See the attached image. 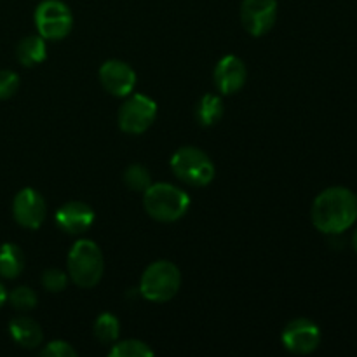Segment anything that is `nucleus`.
Here are the masks:
<instances>
[{
	"label": "nucleus",
	"instance_id": "nucleus-11",
	"mask_svg": "<svg viewBox=\"0 0 357 357\" xmlns=\"http://www.w3.org/2000/svg\"><path fill=\"white\" fill-rule=\"evenodd\" d=\"M100 82L107 93L128 98L136 87V72L121 59H108L100 68Z\"/></svg>",
	"mask_w": 357,
	"mask_h": 357
},
{
	"label": "nucleus",
	"instance_id": "nucleus-18",
	"mask_svg": "<svg viewBox=\"0 0 357 357\" xmlns=\"http://www.w3.org/2000/svg\"><path fill=\"white\" fill-rule=\"evenodd\" d=\"M94 337L101 342V344H115L121 335V323L117 317L110 312H103L96 317L94 321Z\"/></svg>",
	"mask_w": 357,
	"mask_h": 357
},
{
	"label": "nucleus",
	"instance_id": "nucleus-10",
	"mask_svg": "<svg viewBox=\"0 0 357 357\" xmlns=\"http://www.w3.org/2000/svg\"><path fill=\"white\" fill-rule=\"evenodd\" d=\"M282 345L291 354H312L321 344V331L310 319H295L282 331Z\"/></svg>",
	"mask_w": 357,
	"mask_h": 357
},
{
	"label": "nucleus",
	"instance_id": "nucleus-20",
	"mask_svg": "<svg viewBox=\"0 0 357 357\" xmlns=\"http://www.w3.org/2000/svg\"><path fill=\"white\" fill-rule=\"evenodd\" d=\"M108 354L112 357H150L153 356V351L145 342L129 338V340L115 342Z\"/></svg>",
	"mask_w": 357,
	"mask_h": 357
},
{
	"label": "nucleus",
	"instance_id": "nucleus-1",
	"mask_svg": "<svg viewBox=\"0 0 357 357\" xmlns=\"http://www.w3.org/2000/svg\"><path fill=\"white\" fill-rule=\"evenodd\" d=\"M312 223L323 234H342L357 220V197L345 187H330L314 199Z\"/></svg>",
	"mask_w": 357,
	"mask_h": 357
},
{
	"label": "nucleus",
	"instance_id": "nucleus-16",
	"mask_svg": "<svg viewBox=\"0 0 357 357\" xmlns=\"http://www.w3.org/2000/svg\"><path fill=\"white\" fill-rule=\"evenodd\" d=\"M24 268V253L17 244L3 243L0 246V275L3 279H16Z\"/></svg>",
	"mask_w": 357,
	"mask_h": 357
},
{
	"label": "nucleus",
	"instance_id": "nucleus-26",
	"mask_svg": "<svg viewBox=\"0 0 357 357\" xmlns=\"http://www.w3.org/2000/svg\"><path fill=\"white\" fill-rule=\"evenodd\" d=\"M352 246H354L356 253H357V230L354 232V237H352Z\"/></svg>",
	"mask_w": 357,
	"mask_h": 357
},
{
	"label": "nucleus",
	"instance_id": "nucleus-23",
	"mask_svg": "<svg viewBox=\"0 0 357 357\" xmlns=\"http://www.w3.org/2000/svg\"><path fill=\"white\" fill-rule=\"evenodd\" d=\"M20 89V77L13 70H0V101L9 100Z\"/></svg>",
	"mask_w": 357,
	"mask_h": 357
},
{
	"label": "nucleus",
	"instance_id": "nucleus-13",
	"mask_svg": "<svg viewBox=\"0 0 357 357\" xmlns=\"http://www.w3.org/2000/svg\"><path fill=\"white\" fill-rule=\"evenodd\" d=\"M94 218H96V215H94L93 208L80 201L66 202L56 211V225L63 232L72 234V236L86 232L94 223Z\"/></svg>",
	"mask_w": 357,
	"mask_h": 357
},
{
	"label": "nucleus",
	"instance_id": "nucleus-6",
	"mask_svg": "<svg viewBox=\"0 0 357 357\" xmlns=\"http://www.w3.org/2000/svg\"><path fill=\"white\" fill-rule=\"evenodd\" d=\"M38 35L47 40H61L72 31L73 16L61 0H42L33 14Z\"/></svg>",
	"mask_w": 357,
	"mask_h": 357
},
{
	"label": "nucleus",
	"instance_id": "nucleus-17",
	"mask_svg": "<svg viewBox=\"0 0 357 357\" xmlns=\"http://www.w3.org/2000/svg\"><path fill=\"white\" fill-rule=\"evenodd\" d=\"M223 117V101L216 94H206L195 107V119L202 128H211Z\"/></svg>",
	"mask_w": 357,
	"mask_h": 357
},
{
	"label": "nucleus",
	"instance_id": "nucleus-3",
	"mask_svg": "<svg viewBox=\"0 0 357 357\" xmlns=\"http://www.w3.org/2000/svg\"><path fill=\"white\" fill-rule=\"evenodd\" d=\"M66 265H68V278L79 288H94L103 278L105 258L94 241H77L70 250Z\"/></svg>",
	"mask_w": 357,
	"mask_h": 357
},
{
	"label": "nucleus",
	"instance_id": "nucleus-7",
	"mask_svg": "<svg viewBox=\"0 0 357 357\" xmlns=\"http://www.w3.org/2000/svg\"><path fill=\"white\" fill-rule=\"evenodd\" d=\"M157 117V103L145 94H129L117 115L119 128L128 135H142Z\"/></svg>",
	"mask_w": 357,
	"mask_h": 357
},
{
	"label": "nucleus",
	"instance_id": "nucleus-19",
	"mask_svg": "<svg viewBox=\"0 0 357 357\" xmlns=\"http://www.w3.org/2000/svg\"><path fill=\"white\" fill-rule=\"evenodd\" d=\"M126 187L132 192H145L152 185V174L142 164H131L122 174Z\"/></svg>",
	"mask_w": 357,
	"mask_h": 357
},
{
	"label": "nucleus",
	"instance_id": "nucleus-24",
	"mask_svg": "<svg viewBox=\"0 0 357 357\" xmlns=\"http://www.w3.org/2000/svg\"><path fill=\"white\" fill-rule=\"evenodd\" d=\"M44 357H75L77 351L65 340H52L40 351Z\"/></svg>",
	"mask_w": 357,
	"mask_h": 357
},
{
	"label": "nucleus",
	"instance_id": "nucleus-8",
	"mask_svg": "<svg viewBox=\"0 0 357 357\" xmlns=\"http://www.w3.org/2000/svg\"><path fill=\"white\" fill-rule=\"evenodd\" d=\"M278 20V0H243L241 21L248 33L261 37L274 28Z\"/></svg>",
	"mask_w": 357,
	"mask_h": 357
},
{
	"label": "nucleus",
	"instance_id": "nucleus-15",
	"mask_svg": "<svg viewBox=\"0 0 357 357\" xmlns=\"http://www.w3.org/2000/svg\"><path fill=\"white\" fill-rule=\"evenodd\" d=\"M47 56V45L45 38L40 35H28L23 40H20L16 47V58L23 66L40 65Z\"/></svg>",
	"mask_w": 357,
	"mask_h": 357
},
{
	"label": "nucleus",
	"instance_id": "nucleus-14",
	"mask_svg": "<svg viewBox=\"0 0 357 357\" xmlns=\"http://www.w3.org/2000/svg\"><path fill=\"white\" fill-rule=\"evenodd\" d=\"M9 333L13 340L16 342L20 347L24 349H37L44 340V333L37 321L30 319V317H16L9 323Z\"/></svg>",
	"mask_w": 357,
	"mask_h": 357
},
{
	"label": "nucleus",
	"instance_id": "nucleus-4",
	"mask_svg": "<svg viewBox=\"0 0 357 357\" xmlns=\"http://www.w3.org/2000/svg\"><path fill=\"white\" fill-rule=\"evenodd\" d=\"M181 286L180 268L167 260H157L145 268L139 281V295L153 303H166L178 295Z\"/></svg>",
	"mask_w": 357,
	"mask_h": 357
},
{
	"label": "nucleus",
	"instance_id": "nucleus-12",
	"mask_svg": "<svg viewBox=\"0 0 357 357\" xmlns=\"http://www.w3.org/2000/svg\"><path fill=\"white\" fill-rule=\"evenodd\" d=\"M213 79H215L216 89L222 94L237 93V91L243 89L244 84H246V65H244V61L239 56H223V58L216 63Z\"/></svg>",
	"mask_w": 357,
	"mask_h": 357
},
{
	"label": "nucleus",
	"instance_id": "nucleus-5",
	"mask_svg": "<svg viewBox=\"0 0 357 357\" xmlns=\"http://www.w3.org/2000/svg\"><path fill=\"white\" fill-rule=\"evenodd\" d=\"M174 176L192 187H206L215 178V164L206 152L197 146H181L171 157Z\"/></svg>",
	"mask_w": 357,
	"mask_h": 357
},
{
	"label": "nucleus",
	"instance_id": "nucleus-25",
	"mask_svg": "<svg viewBox=\"0 0 357 357\" xmlns=\"http://www.w3.org/2000/svg\"><path fill=\"white\" fill-rule=\"evenodd\" d=\"M7 295H9V293H7V289L3 288V284H2V282H0V309H2V307L6 305Z\"/></svg>",
	"mask_w": 357,
	"mask_h": 357
},
{
	"label": "nucleus",
	"instance_id": "nucleus-22",
	"mask_svg": "<svg viewBox=\"0 0 357 357\" xmlns=\"http://www.w3.org/2000/svg\"><path fill=\"white\" fill-rule=\"evenodd\" d=\"M42 286L49 293H61L68 286V274L61 268H47L42 274Z\"/></svg>",
	"mask_w": 357,
	"mask_h": 357
},
{
	"label": "nucleus",
	"instance_id": "nucleus-2",
	"mask_svg": "<svg viewBox=\"0 0 357 357\" xmlns=\"http://www.w3.org/2000/svg\"><path fill=\"white\" fill-rule=\"evenodd\" d=\"M143 206L150 218L155 222L173 223L187 215L190 197L176 185L152 183L143 192Z\"/></svg>",
	"mask_w": 357,
	"mask_h": 357
},
{
	"label": "nucleus",
	"instance_id": "nucleus-21",
	"mask_svg": "<svg viewBox=\"0 0 357 357\" xmlns=\"http://www.w3.org/2000/svg\"><path fill=\"white\" fill-rule=\"evenodd\" d=\"M7 302H9L16 310L26 312V310H31L37 307L38 298L37 293L31 288H28V286H17V288H14L13 291L7 295Z\"/></svg>",
	"mask_w": 357,
	"mask_h": 357
},
{
	"label": "nucleus",
	"instance_id": "nucleus-9",
	"mask_svg": "<svg viewBox=\"0 0 357 357\" xmlns=\"http://www.w3.org/2000/svg\"><path fill=\"white\" fill-rule=\"evenodd\" d=\"M13 216L17 225L24 229H38L47 216L45 199L35 188H21L13 201Z\"/></svg>",
	"mask_w": 357,
	"mask_h": 357
}]
</instances>
